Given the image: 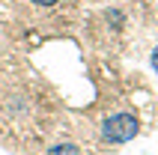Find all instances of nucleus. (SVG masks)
Returning <instances> with one entry per match:
<instances>
[{
  "label": "nucleus",
  "instance_id": "nucleus-3",
  "mask_svg": "<svg viewBox=\"0 0 158 155\" xmlns=\"http://www.w3.org/2000/svg\"><path fill=\"white\" fill-rule=\"evenodd\" d=\"M30 3H33V6H57L60 0H30Z\"/></svg>",
  "mask_w": 158,
  "mask_h": 155
},
{
  "label": "nucleus",
  "instance_id": "nucleus-2",
  "mask_svg": "<svg viewBox=\"0 0 158 155\" xmlns=\"http://www.w3.org/2000/svg\"><path fill=\"white\" fill-rule=\"evenodd\" d=\"M48 155H81V149L75 146V143H54V146L48 149Z\"/></svg>",
  "mask_w": 158,
  "mask_h": 155
},
{
  "label": "nucleus",
  "instance_id": "nucleus-4",
  "mask_svg": "<svg viewBox=\"0 0 158 155\" xmlns=\"http://www.w3.org/2000/svg\"><path fill=\"white\" fill-rule=\"evenodd\" d=\"M149 66H152V69H155V72H158V48H155V51H152V54H149Z\"/></svg>",
  "mask_w": 158,
  "mask_h": 155
},
{
  "label": "nucleus",
  "instance_id": "nucleus-1",
  "mask_svg": "<svg viewBox=\"0 0 158 155\" xmlns=\"http://www.w3.org/2000/svg\"><path fill=\"white\" fill-rule=\"evenodd\" d=\"M137 134H140V119L131 111H116L102 119V140L105 143L123 146V143H131Z\"/></svg>",
  "mask_w": 158,
  "mask_h": 155
}]
</instances>
